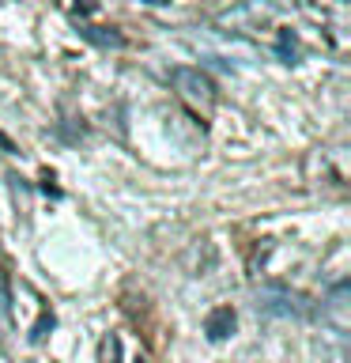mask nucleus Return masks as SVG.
Listing matches in <instances>:
<instances>
[{"instance_id": "0eeeda50", "label": "nucleus", "mask_w": 351, "mask_h": 363, "mask_svg": "<svg viewBox=\"0 0 351 363\" xmlns=\"http://www.w3.org/2000/svg\"><path fill=\"white\" fill-rule=\"evenodd\" d=\"M117 352H121V340H117V337H106V340H102V359H106V363H117Z\"/></svg>"}, {"instance_id": "f257e3e1", "label": "nucleus", "mask_w": 351, "mask_h": 363, "mask_svg": "<svg viewBox=\"0 0 351 363\" xmlns=\"http://www.w3.org/2000/svg\"><path fill=\"white\" fill-rule=\"evenodd\" d=\"M272 19H276V4L272 0H238L234 8L215 16V27L234 30V34H253L260 27H268Z\"/></svg>"}, {"instance_id": "39448f33", "label": "nucleus", "mask_w": 351, "mask_h": 363, "mask_svg": "<svg viewBox=\"0 0 351 363\" xmlns=\"http://www.w3.org/2000/svg\"><path fill=\"white\" fill-rule=\"evenodd\" d=\"M84 38L98 42V45H125V38L113 27H84Z\"/></svg>"}, {"instance_id": "1a4fd4ad", "label": "nucleus", "mask_w": 351, "mask_h": 363, "mask_svg": "<svg viewBox=\"0 0 351 363\" xmlns=\"http://www.w3.org/2000/svg\"><path fill=\"white\" fill-rule=\"evenodd\" d=\"M0 147H4V152H16V144H11V140H8L4 133H0Z\"/></svg>"}, {"instance_id": "9b49d317", "label": "nucleus", "mask_w": 351, "mask_h": 363, "mask_svg": "<svg viewBox=\"0 0 351 363\" xmlns=\"http://www.w3.org/2000/svg\"><path fill=\"white\" fill-rule=\"evenodd\" d=\"M136 363H144V359H136Z\"/></svg>"}, {"instance_id": "6e6552de", "label": "nucleus", "mask_w": 351, "mask_h": 363, "mask_svg": "<svg viewBox=\"0 0 351 363\" xmlns=\"http://www.w3.org/2000/svg\"><path fill=\"white\" fill-rule=\"evenodd\" d=\"M45 329H53V314H42V318H38V325H34L30 340H42V337H45Z\"/></svg>"}, {"instance_id": "20e7f679", "label": "nucleus", "mask_w": 351, "mask_h": 363, "mask_svg": "<svg viewBox=\"0 0 351 363\" xmlns=\"http://www.w3.org/2000/svg\"><path fill=\"white\" fill-rule=\"evenodd\" d=\"M260 306L268 314H302V299L283 288H260Z\"/></svg>"}, {"instance_id": "423d86ee", "label": "nucleus", "mask_w": 351, "mask_h": 363, "mask_svg": "<svg viewBox=\"0 0 351 363\" xmlns=\"http://www.w3.org/2000/svg\"><path fill=\"white\" fill-rule=\"evenodd\" d=\"M280 53L287 57V65L294 61V53H299V38H294L291 30H280Z\"/></svg>"}, {"instance_id": "f03ea898", "label": "nucleus", "mask_w": 351, "mask_h": 363, "mask_svg": "<svg viewBox=\"0 0 351 363\" xmlns=\"http://www.w3.org/2000/svg\"><path fill=\"white\" fill-rule=\"evenodd\" d=\"M170 84H174V91L185 102H192V106H200V110H212L215 106V79L208 76V72H200V68H174L170 72Z\"/></svg>"}, {"instance_id": "7ed1b4c3", "label": "nucleus", "mask_w": 351, "mask_h": 363, "mask_svg": "<svg viewBox=\"0 0 351 363\" xmlns=\"http://www.w3.org/2000/svg\"><path fill=\"white\" fill-rule=\"evenodd\" d=\"M238 329V314H234V306H215V311L204 318V337L212 340V345H223L226 337H231Z\"/></svg>"}, {"instance_id": "9d476101", "label": "nucleus", "mask_w": 351, "mask_h": 363, "mask_svg": "<svg viewBox=\"0 0 351 363\" xmlns=\"http://www.w3.org/2000/svg\"><path fill=\"white\" fill-rule=\"evenodd\" d=\"M147 4H170V0H147Z\"/></svg>"}]
</instances>
